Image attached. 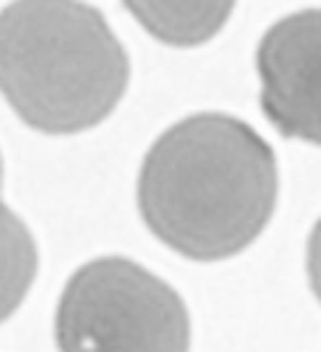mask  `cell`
I'll use <instances>...</instances> for the list:
<instances>
[{
	"mask_svg": "<svg viewBox=\"0 0 321 352\" xmlns=\"http://www.w3.org/2000/svg\"><path fill=\"white\" fill-rule=\"evenodd\" d=\"M307 276L313 296L321 302V220L313 226V234L307 240Z\"/></svg>",
	"mask_w": 321,
	"mask_h": 352,
	"instance_id": "52a82bcc",
	"label": "cell"
},
{
	"mask_svg": "<svg viewBox=\"0 0 321 352\" xmlns=\"http://www.w3.org/2000/svg\"><path fill=\"white\" fill-rule=\"evenodd\" d=\"M256 74L276 133L321 146V9L276 20L256 45Z\"/></svg>",
	"mask_w": 321,
	"mask_h": 352,
	"instance_id": "277c9868",
	"label": "cell"
},
{
	"mask_svg": "<svg viewBox=\"0 0 321 352\" xmlns=\"http://www.w3.org/2000/svg\"><path fill=\"white\" fill-rule=\"evenodd\" d=\"M279 200L276 155L251 124L195 113L144 155L141 220L166 248L195 262L243 254L268 228Z\"/></svg>",
	"mask_w": 321,
	"mask_h": 352,
	"instance_id": "6da1fadb",
	"label": "cell"
},
{
	"mask_svg": "<svg viewBox=\"0 0 321 352\" xmlns=\"http://www.w3.org/2000/svg\"><path fill=\"white\" fill-rule=\"evenodd\" d=\"M0 186H3V158H0Z\"/></svg>",
	"mask_w": 321,
	"mask_h": 352,
	"instance_id": "ba28073f",
	"label": "cell"
},
{
	"mask_svg": "<svg viewBox=\"0 0 321 352\" xmlns=\"http://www.w3.org/2000/svg\"><path fill=\"white\" fill-rule=\"evenodd\" d=\"M130 85L127 51L82 0H12L0 12V94L45 135L102 124Z\"/></svg>",
	"mask_w": 321,
	"mask_h": 352,
	"instance_id": "7a4b0ae2",
	"label": "cell"
},
{
	"mask_svg": "<svg viewBox=\"0 0 321 352\" xmlns=\"http://www.w3.org/2000/svg\"><path fill=\"white\" fill-rule=\"evenodd\" d=\"M150 37L172 48H197L214 40L237 0H122Z\"/></svg>",
	"mask_w": 321,
	"mask_h": 352,
	"instance_id": "5b68a950",
	"label": "cell"
},
{
	"mask_svg": "<svg viewBox=\"0 0 321 352\" xmlns=\"http://www.w3.org/2000/svg\"><path fill=\"white\" fill-rule=\"evenodd\" d=\"M192 321L161 276L124 256H99L65 285L56 307L63 349H186Z\"/></svg>",
	"mask_w": 321,
	"mask_h": 352,
	"instance_id": "3957f363",
	"label": "cell"
},
{
	"mask_svg": "<svg viewBox=\"0 0 321 352\" xmlns=\"http://www.w3.org/2000/svg\"><path fill=\"white\" fill-rule=\"evenodd\" d=\"M37 243L28 226L0 203V324L14 316L37 276Z\"/></svg>",
	"mask_w": 321,
	"mask_h": 352,
	"instance_id": "8992f818",
	"label": "cell"
}]
</instances>
